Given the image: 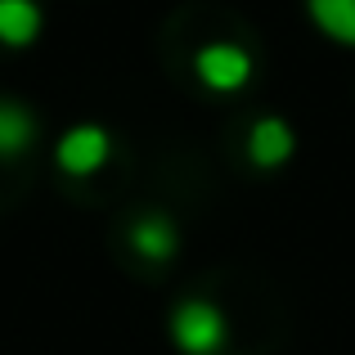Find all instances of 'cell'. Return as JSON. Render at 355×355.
Listing matches in <instances>:
<instances>
[{
	"instance_id": "1",
	"label": "cell",
	"mask_w": 355,
	"mask_h": 355,
	"mask_svg": "<svg viewBox=\"0 0 355 355\" xmlns=\"http://www.w3.org/2000/svg\"><path fill=\"white\" fill-rule=\"evenodd\" d=\"M230 315L211 297H180L166 311V342L180 355H225L230 351Z\"/></svg>"
},
{
	"instance_id": "2",
	"label": "cell",
	"mask_w": 355,
	"mask_h": 355,
	"mask_svg": "<svg viewBox=\"0 0 355 355\" xmlns=\"http://www.w3.org/2000/svg\"><path fill=\"white\" fill-rule=\"evenodd\" d=\"M189 68H193V81H198L202 90H211V95H239V90L252 86L257 63H252V54L234 41H207V45L193 50Z\"/></svg>"
},
{
	"instance_id": "3",
	"label": "cell",
	"mask_w": 355,
	"mask_h": 355,
	"mask_svg": "<svg viewBox=\"0 0 355 355\" xmlns=\"http://www.w3.org/2000/svg\"><path fill=\"white\" fill-rule=\"evenodd\" d=\"M113 157V130L99 121H77L54 139V166L68 180H86V175L104 171Z\"/></svg>"
},
{
	"instance_id": "4",
	"label": "cell",
	"mask_w": 355,
	"mask_h": 355,
	"mask_svg": "<svg viewBox=\"0 0 355 355\" xmlns=\"http://www.w3.org/2000/svg\"><path fill=\"white\" fill-rule=\"evenodd\" d=\"M121 234H126L130 257H139L144 266H171L175 252L184 248V234H180V225H175V216H171V211H162V207L130 211Z\"/></svg>"
},
{
	"instance_id": "5",
	"label": "cell",
	"mask_w": 355,
	"mask_h": 355,
	"mask_svg": "<svg viewBox=\"0 0 355 355\" xmlns=\"http://www.w3.org/2000/svg\"><path fill=\"white\" fill-rule=\"evenodd\" d=\"M243 153H248V166H257V171H279V166H288L297 157V130L288 126L284 117L266 113L257 117L248 126V139H243Z\"/></svg>"
},
{
	"instance_id": "6",
	"label": "cell",
	"mask_w": 355,
	"mask_h": 355,
	"mask_svg": "<svg viewBox=\"0 0 355 355\" xmlns=\"http://www.w3.org/2000/svg\"><path fill=\"white\" fill-rule=\"evenodd\" d=\"M41 144V117L27 99L0 95V162H23Z\"/></svg>"
},
{
	"instance_id": "7",
	"label": "cell",
	"mask_w": 355,
	"mask_h": 355,
	"mask_svg": "<svg viewBox=\"0 0 355 355\" xmlns=\"http://www.w3.org/2000/svg\"><path fill=\"white\" fill-rule=\"evenodd\" d=\"M45 32V9L36 0H0V45L5 50H32Z\"/></svg>"
},
{
	"instance_id": "8",
	"label": "cell",
	"mask_w": 355,
	"mask_h": 355,
	"mask_svg": "<svg viewBox=\"0 0 355 355\" xmlns=\"http://www.w3.org/2000/svg\"><path fill=\"white\" fill-rule=\"evenodd\" d=\"M302 9L324 41L355 54V0H302Z\"/></svg>"
}]
</instances>
